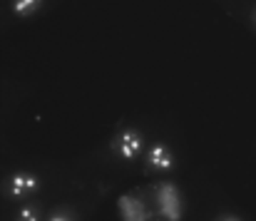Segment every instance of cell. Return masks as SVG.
Wrapping results in <instances>:
<instances>
[{
  "instance_id": "obj_1",
  "label": "cell",
  "mask_w": 256,
  "mask_h": 221,
  "mask_svg": "<svg viewBox=\"0 0 256 221\" xmlns=\"http://www.w3.org/2000/svg\"><path fill=\"white\" fill-rule=\"evenodd\" d=\"M142 149H144L142 132H140V130H132V127L117 132V137L112 140V152H114L120 159H134V156H140Z\"/></svg>"
},
{
  "instance_id": "obj_2",
  "label": "cell",
  "mask_w": 256,
  "mask_h": 221,
  "mask_svg": "<svg viewBox=\"0 0 256 221\" xmlns=\"http://www.w3.org/2000/svg\"><path fill=\"white\" fill-rule=\"evenodd\" d=\"M144 164L152 169V172H172V166H174V154H172V149L167 144H162V142H157V144H152V147H147L144 152Z\"/></svg>"
},
{
  "instance_id": "obj_3",
  "label": "cell",
  "mask_w": 256,
  "mask_h": 221,
  "mask_svg": "<svg viewBox=\"0 0 256 221\" xmlns=\"http://www.w3.org/2000/svg\"><path fill=\"white\" fill-rule=\"evenodd\" d=\"M35 186H38L35 176H30V174H15L12 176V184H10V192H12L15 199H22V196L32 194Z\"/></svg>"
},
{
  "instance_id": "obj_4",
  "label": "cell",
  "mask_w": 256,
  "mask_h": 221,
  "mask_svg": "<svg viewBox=\"0 0 256 221\" xmlns=\"http://www.w3.org/2000/svg\"><path fill=\"white\" fill-rule=\"evenodd\" d=\"M12 8H15L18 12H30V10H38L40 2H35V0H18Z\"/></svg>"
},
{
  "instance_id": "obj_5",
  "label": "cell",
  "mask_w": 256,
  "mask_h": 221,
  "mask_svg": "<svg viewBox=\"0 0 256 221\" xmlns=\"http://www.w3.org/2000/svg\"><path fill=\"white\" fill-rule=\"evenodd\" d=\"M18 221H38V212L35 209H22Z\"/></svg>"
},
{
  "instance_id": "obj_6",
  "label": "cell",
  "mask_w": 256,
  "mask_h": 221,
  "mask_svg": "<svg viewBox=\"0 0 256 221\" xmlns=\"http://www.w3.org/2000/svg\"><path fill=\"white\" fill-rule=\"evenodd\" d=\"M50 221H75V216H72V214H68V212H58Z\"/></svg>"
},
{
  "instance_id": "obj_7",
  "label": "cell",
  "mask_w": 256,
  "mask_h": 221,
  "mask_svg": "<svg viewBox=\"0 0 256 221\" xmlns=\"http://www.w3.org/2000/svg\"><path fill=\"white\" fill-rule=\"evenodd\" d=\"M219 221H239V219H236V216H222Z\"/></svg>"
},
{
  "instance_id": "obj_8",
  "label": "cell",
  "mask_w": 256,
  "mask_h": 221,
  "mask_svg": "<svg viewBox=\"0 0 256 221\" xmlns=\"http://www.w3.org/2000/svg\"><path fill=\"white\" fill-rule=\"evenodd\" d=\"M254 22H256V12H254Z\"/></svg>"
}]
</instances>
